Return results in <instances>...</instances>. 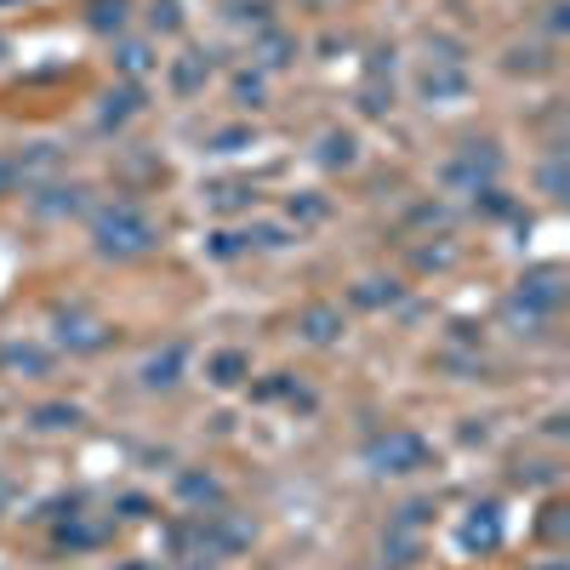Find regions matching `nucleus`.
<instances>
[{
  "label": "nucleus",
  "mask_w": 570,
  "mask_h": 570,
  "mask_svg": "<svg viewBox=\"0 0 570 570\" xmlns=\"http://www.w3.org/2000/svg\"><path fill=\"white\" fill-rule=\"evenodd\" d=\"M257 542V525L240 513H228V508H206V513H188L177 519V525H166V559L188 564V559H234V553H246Z\"/></svg>",
  "instance_id": "obj_1"
},
{
  "label": "nucleus",
  "mask_w": 570,
  "mask_h": 570,
  "mask_svg": "<svg viewBox=\"0 0 570 570\" xmlns=\"http://www.w3.org/2000/svg\"><path fill=\"white\" fill-rule=\"evenodd\" d=\"M91 246H98V257H115V263L149 257L160 246V223L137 200H109L91 212Z\"/></svg>",
  "instance_id": "obj_2"
},
{
  "label": "nucleus",
  "mask_w": 570,
  "mask_h": 570,
  "mask_svg": "<svg viewBox=\"0 0 570 570\" xmlns=\"http://www.w3.org/2000/svg\"><path fill=\"white\" fill-rule=\"evenodd\" d=\"M365 468L383 473V480H405V473H422L434 468V445H428L416 428H389L365 445Z\"/></svg>",
  "instance_id": "obj_3"
},
{
  "label": "nucleus",
  "mask_w": 570,
  "mask_h": 570,
  "mask_svg": "<svg viewBox=\"0 0 570 570\" xmlns=\"http://www.w3.org/2000/svg\"><path fill=\"white\" fill-rule=\"evenodd\" d=\"M559 303H564V268H559V263H542V268H525V274H519L513 314H525V325L553 320Z\"/></svg>",
  "instance_id": "obj_4"
},
{
  "label": "nucleus",
  "mask_w": 570,
  "mask_h": 570,
  "mask_svg": "<svg viewBox=\"0 0 570 570\" xmlns=\"http://www.w3.org/2000/svg\"><path fill=\"white\" fill-rule=\"evenodd\" d=\"M440 177H445V188H456V195H480V188H491L502 177V149L497 142H462Z\"/></svg>",
  "instance_id": "obj_5"
},
{
  "label": "nucleus",
  "mask_w": 570,
  "mask_h": 570,
  "mask_svg": "<svg viewBox=\"0 0 570 570\" xmlns=\"http://www.w3.org/2000/svg\"><path fill=\"white\" fill-rule=\"evenodd\" d=\"M52 337H58V348H69V354H104V348L115 343V325L91 320L86 308H58Z\"/></svg>",
  "instance_id": "obj_6"
},
{
  "label": "nucleus",
  "mask_w": 570,
  "mask_h": 570,
  "mask_svg": "<svg viewBox=\"0 0 570 570\" xmlns=\"http://www.w3.org/2000/svg\"><path fill=\"white\" fill-rule=\"evenodd\" d=\"M212 80V52H200V46H188V52L171 58L166 69V86H171V98H200Z\"/></svg>",
  "instance_id": "obj_7"
},
{
  "label": "nucleus",
  "mask_w": 570,
  "mask_h": 570,
  "mask_svg": "<svg viewBox=\"0 0 570 570\" xmlns=\"http://www.w3.org/2000/svg\"><path fill=\"white\" fill-rule=\"evenodd\" d=\"M348 331V320H343V308L337 303H308L303 314H297V337L303 343H314V348H331Z\"/></svg>",
  "instance_id": "obj_8"
},
{
  "label": "nucleus",
  "mask_w": 570,
  "mask_h": 570,
  "mask_svg": "<svg viewBox=\"0 0 570 570\" xmlns=\"http://www.w3.org/2000/svg\"><path fill=\"white\" fill-rule=\"evenodd\" d=\"M456 542H462V553H497V548H502V513H497V502L473 508V513L462 519Z\"/></svg>",
  "instance_id": "obj_9"
},
{
  "label": "nucleus",
  "mask_w": 570,
  "mask_h": 570,
  "mask_svg": "<svg viewBox=\"0 0 570 570\" xmlns=\"http://www.w3.org/2000/svg\"><path fill=\"white\" fill-rule=\"evenodd\" d=\"M416 86H422V98H428V104H462L473 80H468L462 63H428Z\"/></svg>",
  "instance_id": "obj_10"
},
{
  "label": "nucleus",
  "mask_w": 570,
  "mask_h": 570,
  "mask_svg": "<svg viewBox=\"0 0 570 570\" xmlns=\"http://www.w3.org/2000/svg\"><path fill=\"white\" fill-rule=\"evenodd\" d=\"M109 542V525H98V519H86V513H75L69 508V519L52 531V548L58 553H91V548H104Z\"/></svg>",
  "instance_id": "obj_11"
},
{
  "label": "nucleus",
  "mask_w": 570,
  "mask_h": 570,
  "mask_svg": "<svg viewBox=\"0 0 570 570\" xmlns=\"http://www.w3.org/2000/svg\"><path fill=\"white\" fill-rule=\"evenodd\" d=\"M183 365H188V343H166V348H155L149 360H142V389H177L183 383Z\"/></svg>",
  "instance_id": "obj_12"
},
{
  "label": "nucleus",
  "mask_w": 570,
  "mask_h": 570,
  "mask_svg": "<svg viewBox=\"0 0 570 570\" xmlns=\"http://www.w3.org/2000/svg\"><path fill=\"white\" fill-rule=\"evenodd\" d=\"M35 217H80L86 212V188L80 183H46V188H35Z\"/></svg>",
  "instance_id": "obj_13"
},
{
  "label": "nucleus",
  "mask_w": 570,
  "mask_h": 570,
  "mask_svg": "<svg viewBox=\"0 0 570 570\" xmlns=\"http://www.w3.org/2000/svg\"><path fill=\"white\" fill-rule=\"evenodd\" d=\"M142 104H149V98H142V86H115L109 91V98H104V109H98V131H120L131 115H142Z\"/></svg>",
  "instance_id": "obj_14"
},
{
  "label": "nucleus",
  "mask_w": 570,
  "mask_h": 570,
  "mask_svg": "<svg viewBox=\"0 0 570 570\" xmlns=\"http://www.w3.org/2000/svg\"><path fill=\"white\" fill-rule=\"evenodd\" d=\"M252 376V354L246 348H217L212 360H206V383L212 389H240Z\"/></svg>",
  "instance_id": "obj_15"
},
{
  "label": "nucleus",
  "mask_w": 570,
  "mask_h": 570,
  "mask_svg": "<svg viewBox=\"0 0 570 570\" xmlns=\"http://www.w3.org/2000/svg\"><path fill=\"white\" fill-rule=\"evenodd\" d=\"M252 400L257 405H274V400H292V405H303V411H314V394L297 383L292 371H274V376H263V383H252Z\"/></svg>",
  "instance_id": "obj_16"
},
{
  "label": "nucleus",
  "mask_w": 570,
  "mask_h": 570,
  "mask_svg": "<svg viewBox=\"0 0 570 570\" xmlns=\"http://www.w3.org/2000/svg\"><path fill=\"white\" fill-rule=\"evenodd\" d=\"M297 52H303L297 35H285V29H274V23L257 29V63H263V69H292Z\"/></svg>",
  "instance_id": "obj_17"
},
{
  "label": "nucleus",
  "mask_w": 570,
  "mask_h": 570,
  "mask_svg": "<svg viewBox=\"0 0 570 570\" xmlns=\"http://www.w3.org/2000/svg\"><path fill=\"white\" fill-rule=\"evenodd\" d=\"M115 69H120L131 86H142V80L160 69V58H155V46H149V40H120V46H115Z\"/></svg>",
  "instance_id": "obj_18"
},
{
  "label": "nucleus",
  "mask_w": 570,
  "mask_h": 570,
  "mask_svg": "<svg viewBox=\"0 0 570 570\" xmlns=\"http://www.w3.org/2000/svg\"><path fill=\"white\" fill-rule=\"evenodd\" d=\"M206 206L217 212V217H234V212H252L257 206V188L252 183H206Z\"/></svg>",
  "instance_id": "obj_19"
},
{
  "label": "nucleus",
  "mask_w": 570,
  "mask_h": 570,
  "mask_svg": "<svg viewBox=\"0 0 570 570\" xmlns=\"http://www.w3.org/2000/svg\"><path fill=\"white\" fill-rule=\"evenodd\" d=\"M177 497H183L188 508H200V513H206V508H223V485L212 480V473H200V468H183V473H177Z\"/></svg>",
  "instance_id": "obj_20"
},
{
  "label": "nucleus",
  "mask_w": 570,
  "mask_h": 570,
  "mask_svg": "<svg viewBox=\"0 0 570 570\" xmlns=\"http://www.w3.org/2000/svg\"><path fill=\"white\" fill-rule=\"evenodd\" d=\"M0 365H7L12 376H52V354L35 348V343H7L0 348Z\"/></svg>",
  "instance_id": "obj_21"
},
{
  "label": "nucleus",
  "mask_w": 570,
  "mask_h": 570,
  "mask_svg": "<svg viewBox=\"0 0 570 570\" xmlns=\"http://www.w3.org/2000/svg\"><path fill=\"white\" fill-rule=\"evenodd\" d=\"M131 18V0H86V29L91 35H120Z\"/></svg>",
  "instance_id": "obj_22"
},
{
  "label": "nucleus",
  "mask_w": 570,
  "mask_h": 570,
  "mask_svg": "<svg viewBox=\"0 0 570 570\" xmlns=\"http://www.w3.org/2000/svg\"><path fill=\"white\" fill-rule=\"evenodd\" d=\"M354 160H360V137L331 126V131L320 137V166H331V171H337V166H354Z\"/></svg>",
  "instance_id": "obj_23"
},
{
  "label": "nucleus",
  "mask_w": 570,
  "mask_h": 570,
  "mask_svg": "<svg viewBox=\"0 0 570 570\" xmlns=\"http://www.w3.org/2000/svg\"><path fill=\"white\" fill-rule=\"evenodd\" d=\"M75 422H80V405H69V400H52V405H35L29 411L35 434H63V428H75Z\"/></svg>",
  "instance_id": "obj_24"
},
{
  "label": "nucleus",
  "mask_w": 570,
  "mask_h": 570,
  "mask_svg": "<svg viewBox=\"0 0 570 570\" xmlns=\"http://www.w3.org/2000/svg\"><path fill=\"white\" fill-rule=\"evenodd\" d=\"M354 308H394L400 303V279H360L348 292Z\"/></svg>",
  "instance_id": "obj_25"
},
{
  "label": "nucleus",
  "mask_w": 570,
  "mask_h": 570,
  "mask_svg": "<svg viewBox=\"0 0 570 570\" xmlns=\"http://www.w3.org/2000/svg\"><path fill=\"white\" fill-rule=\"evenodd\" d=\"M354 104H360V115L383 120V115L394 109V86H389V80H371V75H365V86H360V98H354Z\"/></svg>",
  "instance_id": "obj_26"
},
{
  "label": "nucleus",
  "mask_w": 570,
  "mask_h": 570,
  "mask_svg": "<svg viewBox=\"0 0 570 570\" xmlns=\"http://www.w3.org/2000/svg\"><path fill=\"white\" fill-rule=\"evenodd\" d=\"M228 91H234V104L263 109V98H268V80H263V69H240V75L228 80Z\"/></svg>",
  "instance_id": "obj_27"
},
{
  "label": "nucleus",
  "mask_w": 570,
  "mask_h": 570,
  "mask_svg": "<svg viewBox=\"0 0 570 570\" xmlns=\"http://www.w3.org/2000/svg\"><path fill=\"white\" fill-rule=\"evenodd\" d=\"M246 246H252V234H234V228H217L212 240H206V252H212L217 263H234V257H240Z\"/></svg>",
  "instance_id": "obj_28"
},
{
  "label": "nucleus",
  "mask_w": 570,
  "mask_h": 570,
  "mask_svg": "<svg viewBox=\"0 0 570 570\" xmlns=\"http://www.w3.org/2000/svg\"><path fill=\"white\" fill-rule=\"evenodd\" d=\"M252 142H257L252 126H223V131L212 137V155H240V149H252Z\"/></svg>",
  "instance_id": "obj_29"
},
{
  "label": "nucleus",
  "mask_w": 570,
  "mask_h": 570,
  "mask_svg": "<svg viewBox=\"0 0 570 570\" xmlns=\"http://www.w3.org/2000/svg\"><path fill=\"white\" fill-rule=\"evenodd\" d=\"M325 212H331V206H325L320 195H292V206H285V217H292L297 228H303V223H325Z\"/></svg>",
  "instance_id": "obj_30"
},
{
  "label": "nucleus",
  "mask_w": 570,
  "mask_h": 570,
  "mask_svg": "<svg viewBox=\"0 0 570 570\" xmlns=\"http://www.w3.org/2000/svg\"><path fill=\"white\" fill-rule=\"evenodd\" d=\"M149 23H155L160 35H177V29H183V12H177V0H155V7H149Z\"/></svg>",
  "instance_id": "obj_31"
},
{
  "label": "nucleus",
  "mask_w": 570,
  "mask_h": 570,
  "mask_svg": "<svg viewBox=\"0 0 570 570\" xmlns=\"http://www.w3.org/2000/svg\"><path fill=\"white\" fill-rule=\"evenodd\" d=\"M115 513H120V519H131V525H142V519H155V502L131 491V497H120V502H115Z\"/></svg>",
  "instance_id": "obj_32"
},
{
  "label": "nucleus",
  "mask_w": 570,
  "mask_h": 570,
  "mask_svg": "<svg viewBox=\"0 0 570 570\" xmlns=\"http://www.w3.org/2000/svg\"><path fill=\"white\" fill-rule=\"evenodd\" d=\"M542 195H548V200H564V155H553V160L542 166Z\"/></svg>",
  "instance_id": "obj_33"
},
{
  "label": "nucleus",
  "mask_w": 570,
  "mask_h": 570,
  "mask_svg": "<svg viewBox=\"0 0 570 570\" xmlns=\"http://www.w3.org/2000/svg\"><path fill=\"white\" fill-rule=\"evenodd\" d=\"M268 12H274L268 0H240V7H234L228 18H234V23H257V29H268Z\"/></svg>",
  "instance_id": "obj_34"
},
{
  "label": "nucleus",
  "mask_w": 570,
  "mask_h": 570,
  "mask_svg": "<svg viewBox=\"0 0 570 570\" xmlns=\"http://www.w3.org/2000/svg\"><path fill=\"white\" fill-rule=\"evenodd\" d=\"M23 188V171H18V155H0V200Z\"/></svg>",
  "instance_id": "obj_35"
},
{
  "label": "nucleus",
  "mask_w": 570,
  "mask_h": 570,
  "mask_svg": "<svg viewBox=\"0 0 570 570\" xmlns=\"http://www.w3.org/2000/svg\"><path fill=\"white\" fill-rule=\"evenodd\" d=\"M508 69H513V75H519V69L537 75V69H548V58H542V52H525V46H513V52H508Z\"/></svg>",
  "instance_id": "obj_36"
},
{
  "label": "nucleus",
  "mask_w": 570,
  "mask_h": 570,
  "mask_svg": "<svg viewBox=\"0 0 570 570\" xmlns=\"http://www.w3.org/2000/svg\"><path fill=\"white\" fill-rule=\"evenodd\" d=\"M428 513H434V508H428V502H405V508H400V519H394V525H400V531H416V525H428Z\"/></svg>",
  "instance_id": "obj_37"
},
{
  "label": "nucleus",
  "mask_w": 570,
  "mask_h": 570,
  "mask_svg": "<svg viewBox=\"0 0 570 570\" xmlns=\"http://www.w3.org/2000/svg\"><path fill=\"white\" fill-rule=\"evenodd\" d=\"M559 513H564V508L553 502V508H548V519H542V537H559Z\"/></svg>",
  "instance_id": "obj_38"
},
{
  "label": "nucleus",
  "mask_w": 570,
  "mask_h": 570,
  "mask_svg": "<svg viewBox=\"0 0 570 570\" xmlns=\"http://www.w3.org/2000/svg\"><path fill=\"white\" fill-rule=\"evenodd\" d=\"M548 29H553V35L564 29V0H553V7H548Z\"/></svg>",
  "instance_id": "obj_39"
},
{
  "label": "nucleus",
  "mask_w": 570,
  "mask_h": 570,
  "mask_svg": "<svg viewBox=\"0 0 570 570\" xmlns=\"http://www.w3.org/2000/svg\"><path fill=\"white\" fill-rule=\"evenodd\" d=\"M126 570H155V564H126Z\"/></svg>",
  "instance_id": "obj_40"
},
{
  "label": "nucleus",
  "mask_w": 570,
  "mask_h": 570,
  "mask_svg": "<svg viewBox=\"0 0 570 570\" xmlns=\"http://www.w3.org/2000/svg\"><path fill=\"white\" fill-rule=\"evenodd\" d=\"M0 58H7V35H0Z\"/></svg>",
  "instance_id": "obj_41"
},
{
  "label": "nucleus",
  "mask_w": 570,
  "mask_h": 570,
  "mask_svg": "<svg viewBox=\"0 0 570 570\" xmlns=\"http://www.w3.org/2000/svg\"><path fill=\"white\" fill-rule=\"evenodd\" d=\"M542 570H564V564H542Z\"/></svg>",
  "instance_id": "obj_42"
},
{
  "label": "nucleus",
  "mask_w": 570,
  "mask_h": 570,
  "mask_svg": "<svg viewBox=\"0 0 570 570\" xmlns=\"http://www.w3.org/2000/svg\"><path fill=\"white\" fill-rule=\"evenodd\" d=\"M383 570H389V564H383Z\"/></svg>",
  "instance_id": "obj_43"
}]
</instances>
